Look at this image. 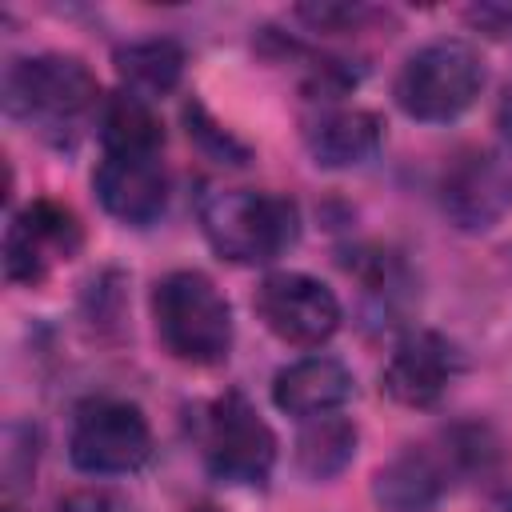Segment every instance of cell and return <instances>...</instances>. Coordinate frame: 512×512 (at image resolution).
Wrapping results in <instances>:
<instances>
[{"label":"cell","instance_id":"6da1fadb","mask_svg":"<svg viewBox=\"0 0 512 512\" xmlns=\"http://www.w3.org/2000/svg\"><path fill=\"white\" fill-rule=\"evenodd\" d=\"M152 320L160 344L196 368L224 364L232 352V308L204 272H168L152 284Z\"/></svg>","mask_w":512,"mask_h":512},{"label":"cell","instance_id":"7a4b0ae2","mask_svg":"<svg viewBox=\"0 0 512 512\" xmlns=\"http://www.w3.org/2000/svg\"><path fill=\"white\" fill-rule=\"evenodd\" d=\"M200 228L232 264H268L296 244L300 212L288 196L252 188H212L200 196Z\"/></svg>","mask_w":512,"mask_h":512},{"label":"cell","instance_id":"3957f363","mask_svg":"<svg viewBox=\"0 0 512 512\" xmlns=\"http://www.w3.org/2000/svg\"><path fill=\"white\" fill-rule=\"evenodd\" d=\"M100 104V84L84 60L64 52H44L12 60L4 72V108L44 132L76 128Z\"/></svg>","mask_w":512,"mask_h":512},{"label":"cell","instance_id":"277c9868","mask_svg":"<svg viewBox=\"0 0 512 512\" xmlns=\"http://www.w3.org/2000/svg\"><path fill=\"white\" fill-rule=\"evenodd\" d=\"M484 88V64L464 40H432L416 48L396 72V104L424 124L456 120Z\"/></svg>","mask_w":512,"mask_h":512},{"label":"cell","instance_id":"5b68a950","mask_svg":"<svg viewBox=\"0 0 512 512\" xmlns=\"http://www.w3.org/2000/svg\"><path fill=\"white\" fill-rule=\"evenodd\" d=\"M204 464L224 484H264L276 464V436L244 392L212 400L204 420Z\"/></svg>","mask_w":512,"mask_h":512},{"label":"cell","instance_id":"8992f818","mask_svg":"<svg viewBox=\"0 0 512 512\" xmlns=\"http://www.w3.org/2000/svg\"><path fill=\"white\" fill-rule=\"evenodd\" d=\"M68 456L80 472L92 476L132 472L152 456V428L136 404L88 400L72 420Z\"/></svg>","mask_w":512,"mask_h":512},{"label":"cell","instance_id":"52a82bcc","mask_svg":"<svg viewBox=\"0 0 512 512\" xmlns=\"http://www.w3.org/2000/svg\"><path fill=\"white\" fill-rule=\"evenodd\" d=\"M252 304L264 328L280 336L284 344L312 348V344H324L340 328V300L332 296L328 284L304 272H272L256 288Z\"/></svg>","mask_w":512,"mask_h":512},{"label":"cell","instance_id":"ba28073f","mask_svg":"<svg viewBox=\"0 0 512 512\" xmlns=\"http://www.w3.org/2000/svg\"><path fill=\"white\" fill-rule=\"evenodd\" d=\"M440 204L460 232H488L512 212V168L496 152L468 148L444 168Z\"/></svg>","mask_w":512,"mask_h":512},{"label":"cell","instance_id":"9c48e42d","mask_svg":"<svg viewBox=\"0 0 512 512\" xmlns=\"http://www.w3.org/2000/svg\"><path fill=\"white\" fill-rule=\"evenodd\" d=\"M80 248V224L68 208L36 200L4 232V276L12 284H36L56 260H68Z\"/></svg>","mask_w":512,"mask_h":512},{"label":"cell","instance_id":"30bf717a","mask_svg":"<svg viewBox=\"0 0 512 512\" xmlns=\"http://www.w3.org/2000/svg\"><path fill=\"white\" fill-rule=\"evenodd\" d=\"M92 184L104 212L132 228L160 220L168 204V176L160 152H104Z\"/></svg>","mask_w":512,"mask_h":512},{"label":"cell","instance_id":"8fae6325","mask_svg":"<svg viewBox=\"0 0 512 512\" xmlns=\"http://www.w3.org/2000/svg\"><path fill=\"white\" fill-rule=\"evenodd\" d=\"M456 368L460 356L440 332H408L392 348L380 372V388L404 408H432L448 392Z\"/></svg>","mask_w":512,"mask_h":512},{"label":"cell","instance_id":"7c38bea8","mask_svg":"<svg viewBox=\"0 0 512 512\" xmlns=\"http://www.w3.org/2000/svg\"><path fill=\"white\" fill-rule=\"evenodd\" d=\"M384 144V124L368 108H320L304 120V148L320 168H356Z\"/></svg>","mask_w":512,"mask_h":512},{"label":"cell","instance_id":"4fadbf2b","mask_svg":"<svg viewBox=\"0 0 512 512\" xmlns=\"http://www.w3.org/2000/svg\"><path fill=\"white\" fill-rule=\"evenodd\" d=\"M348 396H352V372L332 356L296 360V364L280 368L272 380L276 408L288 416H300V420L328 416L340 404H348Z\"/></svg>","mask_w":512,"mask_h":512},{"label":"cell","instance_id":"5bb4252c","mask_svg":"<svg viewBox=\"0 0 512 512\" xmlns=\"http://www.w3.org/2000/svg\"><path fill=\"white\" fill-rule=\"evenodd\" d=\"M440 492H444L440 468L416 448L400 452L372 480V496L384 512H428L440 500Z\"/></svg>","mask_w":512,"mask_h":512},{"label":"cell","instance_id":"9a60e30c","mask_svg":"<svg viewBox=\"0 0 512 512\" xmlns=\"http://www.w3.org/2000/svg\"><path fill=\"white\" fill-rule=\"evenodd\" d=\"M116 72L124 80V92L140 100L164 96L184 76V48L176 40H136L128 48H116Z\"/></svg>","mask_w":512,"mask_h":512},{"label":"cell","instance_id":"2e32d148","mask_svg":"<svg viewBox=\"0 0 512 512\" xmlns=\"http://www.w3.org/2000/svg\"><path fill=\"white\" fill-rule=\"evenodd\" d=\"M100 140L104 152H160L164 128L148 108V100L132 92H116L100 108Z\"/></svg>","mask_w":512,"mask_h":512},{"label":"cell","instance_id":"e0dca14e","mask_svg":"<svg viewBox=\"0 0 512 512\" xmlns=\"http://www.w3.org/2000/svg\"><path fill=\"white\" fill-rule=\"evenodd\" d=\"M356 452V428L340 416H316L304 424V432L296 436V468L308 480H332L336 472L348 468Z\"/></svg>","mask_w":512,"mask_h":512},{"label":"cell","instance_id":"ac0fdd59","mask_svg":"<svg viewBox=\"0 0 512 512\" xmlns=\"http://www.w3.org/2000/svg\"><path fill=\"white\" fill-rule=\"evenodd\" d=\"M184 124H188V136L204 148V152H212L216 160H232V164H244L248 160V148L240 144V140H232L220 124H212L208 120V112H204V104H184Z\"/></svg>","mask_w":512,"mask_h":512},{"label":"cell","instance_id":"d6986e66","mask_svg":"<svg viewBox=\"0 0 512 512\" xmlns=\"http://www.w3.org/2000/svg\"><path fill=\"white\" fill-rule=\"evenodd\" d=\"M468 20L480 24L484 32H492V36L512 32V8H508V4H480V8H468Z\"/></svg>","mask_w":512,"mask_h":512},{"label":"cell","instance_id":"ffe728a7","mask_svg":"<svg viewBox=\"0 0 512 512\" xmlns=\"http://www.w3.org/2000/svg\"><path fill=\"white\" fill-rule=\"evenodd\" d=\"M496 124H500L504 140L512 144V80L504 84V96H500V108H496Z\"/></svg>","mask_w":512,"mask_h":512},{"label":"cell","instance_id":"44dd1931","mask_svg":"<svg viewBox=\"0 0 512 512\" xmlns=\"http://www.w3.org/2000/svg\"><path fill=\"white\" fill-rule=\"evenodd\" d=\"M196 512H212V508H196Z\"/></svg>","mask_w":512,"mask_h":512},{"label":"cell","instance_id":"7402d4cb","mask_svg":"<svg viewBox=\"0 0 512 512\" xmlns=\"http://www.w3.org/2000/svg\"><path fill=\"white\" fill-rule=\"evenodd\" d=\"M508 512H512V500H508Z\"/></svg>","mask_w":512,"mask_h":512},{"label":"cell","instance_id":"603a6c76","mask_svg":"<svg viewBox=\"0 0 512 512\" xmlns=\"http://www.w3.org/2000/svg\"><path fill=\"white\" fill-rule=\"evenodd\" d=\"M8 512H16V508H8Z\"/></svg>","mask_w":512,"mask_h":512}]
</instances>
